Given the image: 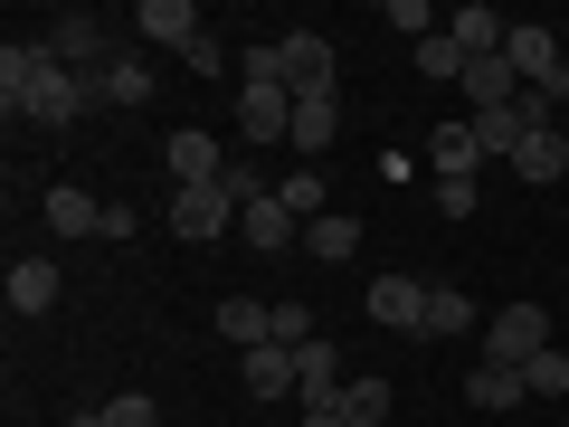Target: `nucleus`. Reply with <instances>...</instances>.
I'll return each mask as SVG.
<instances>
[{
	"mask_svg": "<svg viewBox=\"0 0 569 427\" xmlns=\"http://www.w3.org/2000/svg\"><path fill=\"white\" fill-rule=\"evenodd\" d=\"M295 399H305V408H332V399H342V361H332V332L295 351Z\"/></svg>",
	"mask_w": 569,
	"mask_h": 427,
	"instance_id": "16",
	"label": "nucleus"
},
{
	"mask_svg": "<svg viewBox=\"0 0 569 427\" xmlns=\"http://www.w3.org/2000/svg\"><path fill=\"white\" fill-rule=\"evenodd\" d=\"M427 295L437 285H418V276H380L370 285V324L380 332H427Z\"/></svg>",
	"mask_w": 569,
	"mask_h": 427,
	"instance_id": "9",
	"label": "nucleus"
},
{
	"mask_svg": "<svg viewBox=\"0 0 569 427\" xmlns=\"http://www.w3.org/2000/svg\"><path fill=\"white\" fill-rule=\"evenodd\" d=\"M104 105H152V58H114L104 67Z\"/></svg>",
	"mask_w": 569,
	"mask_h": 427,
	"instance_id": "26",
	"label": "nucleus"
},
{
	"mask_svg": "<svg viewBox=\"0 0 569 427\" xmlns=\"http://www.w3.org/2000/svg\"><path fill=\"white\" fill-rule=\"evenodd\" d=\"M247 361V389H257V399H295V351L284 342H257V351H238Z\"/></svg>",
	"mask_w": 569,
	"mask_h": 427,
	"instance_id": "21",
	"label": "nucleus"
},
{
	"mask_svg": "<svg viewBox=\"0 0 569 427\" xmlns=\"http://www.w3.org/2000/svg\"><path fill=\"white\" fill-rule=\"evenodd\" d=\"M437 219H475V181H437Z\"/></svg>",
	"mask_w": 569,
	"mask_h": 427,
	"instance_id": "34",
	"label": "nucleus"
},
{
	"mask_svg": "<svg viewBox=\"0 0 569 427\" xmlns=\"http://www.w3.org/2000/svg\"><path fill=\"white\" fill-rule=\"evenodd\" d=\"M181 67H190V77H228V48H219V39H200V48H190Z\"/></svg>",
	"mask_w": 569,
	"mask_h": 427,
	"instance_id": "35",
	"label": "nucleus"
},
{
	"mask_svg": "<svg viewBox=\"0 0 569 427\" xmlns=\"http://www.w3.org/2000/svg\"><path fill=\"white\" fill-rule=\"evenodd\" d=\"M48 238H104V200L77 190V181H58L48 190Z\"/></svg>",
	"mask_w": 569,
	"mask_h": 427,
	"instance_id": "14",
	"label": "nucleus"
},
{
	"mask_svg": "<svg viewBox=\"0 0 569 427\" xmlns=\"http://www.w3.org/2000/svg\"><path fill=\"white\" fill-rule=\"evenodd\" d=\"M219 332H228L238 351L276 342V305H257V295H228V305H219Z\"/></svg>",
	"mask_w": 569,
	"mask_h": 427,
	"instance_id": "22",
	"label": "nucleus"
},
{
	"mask_svg": "<svg viewBox=\"0 0 569 427\" xmlns=\"http://www.w3.org/2000/svg\"><path fill=\"white\" fill-rule=\"evenodd\" d=\"M58 295H67L58 257H10V314H48Z\"/></svg>",
	"mask_w": 569,
	"mask_h": 427,
	"instance_id": "15",
	"label": "nucleus"
},
{
	"mask_svg": "<svg viewBox=\"0 0 569 427\" xmlns=\"http://www.w3.org/2000/svg\"><path fill=\"white\" fill-rule=\"evenodd\" d=\"M503 58H512V77H522V96L569 105V39H560V29H522V20H512Z\"/></svg>",
	"mask_w": 569,
	"mask_h": 427,
	"instance_id": "1",
	"label": "nucleus"
},
{
	"mask_svg": "<svg viewBox=\"0 0 569 427\" xmlns=\"http://www.w3.org/2000/svg\"><path fill=\"white\" fill-rule=\"evenodd\" d=\"M295 427H351V418H342V399H332V408H305Z\"/></svg>",
	"mask_w": 569,
	"mask_h": 427,
	"instance_id": "36",
	"label": "nucleus"
},
{
	"mask_svg": "<svg viewBox=\"0 0 569 427\" xmlns=\"http://www.w3.org/2000/svg\"><path fill=\"white\" fill-rule=\"evenodd\" d=\"M96 427H162V399H152V389H114V399L96 408Z\"/></svg>",
	"mask_w": 569,
	"mask_h": 427,
	"instance_id": "25",
	"label": "nucleus"
},
{
	"mask_svg": "<svg viewBox=\"0 0 569 427\" xmlns=\"http://www.w3.org/2000/svg\"><path fill=\"white\" fill-rule=\"evenodd\" d=\"M219 190H228V200H238V209H247V200H266V190H276V181H266V171H257V162H228V171H219Z\"/></svg>",
	"mask_w": 569,
	"mask_h": 427,
	"instance_id": "33",
	"label": "nucleus"
},
{
	"mask_svg": "<svg viewBox=\"0 0 569 427\" xmlns=\"http://www.w3.org/2000/svg\"><path fill=\"white\" fill-rule=\"evenodd\" d=\"M389 29H408V39H437V29H447V20H437V10H427V0H389Z\"/></svg>",
	"mask_w": 569,
	"mask_h": 427,
	"instance_id": "32",
	"label": "nucleus"
},
{
	"mask_svg": "<svg viewBox=\"0 0 569 427\" xmlns=\"http://www.w3.org/2000/svg\"><path fill=\"white\" fill-rule=\"evenodd\" d=\"M550 351V314L541 305H503L485 324V351H475V361H503V370H522V361H541Z\"/></svg>",
	"mask_w": 569,
	"mask_h": 427,
	"instance_id": "3",
	"label": "nucleus"
},
{
	"mask_svg": "<svg viewBox=\"0 0 569 427\" xmlns=\"http://www.w3.org/2000/svg\"><path fill=\"white\" fill-rule=\"evenodd\" d=\"M560 123H569V105H560Z\"/></svg>",
	"mask_w": 569,
	"mask_h": 427,
	"instance_id": "37",
	"label": "nucleus"
},
{
	"mask_svg": "<svg viewBox=\"0 0 569 427\" xmlns=\"http://www.w3.org/2000/svg\"><path fill=\"white\" fill-rule=\"evenodd\" d=\"M133 29H142V39H152V48H181V58H190V48H200V39H209V29H200V10H190V0H142V10H133Z\"/></svg>",
	"mask_w": 569,
	"mask_h": 427,
	"instance_id": "11",
	"label": "nucleus"
},
{
	"mask_svg": "<svg viewBox=\"0 0 569 427\" xmlns=\"http://www.w3.org/2000/svg\"><path fill=\"white\" fill-rule=\"evenodd\" d=\"M228 228H238V200H228L219 181H200V190H171V238L209 247V238H228Z\"/></svg>",
	"mask_w": 569,
	"mask_h": 427,
	"instance_id": "5",
	"label": "nucleus"
},
{
	"mask_svg": "<svg viewBox=\"0 0 569 427\" xmlns=\"http://www.w3.org/2000/svg\"><path fill=\"white\" fill-rule=\"evenodd\" d=\"M427 162H437V181H475V171H485L475 123H437V133H427Z\"/></svg>",
	"mask_w": 569,
	"mask_h": 427,
	"instance_id": "17",
	"label": "nucleus"
},
{
	"mask_svg": "<svg viewBox=\"0 0 569 427\" xmlns=\"http://www.w3.org/2000/svg\"><path fill=\"white\" fill-rule=\"evenodd\" d=\"M418 77H427V86H466V48H456L447 29H437V39L418 48Z\"/></svg>",
	"mask_w": 569,
	"mask_h": 427,
	"instance_id": "27",
	"label": "nucleus"
},
{
	"mask_svg": "<svg viewBox=\"0 0 569 427\" xmlns=\"http://www.w3.org/2000/svg\"><path fill=\"white\" fill-rule=\"evenodd\" d=\"M466 399H475V408H522L531 389H522V370H503V361H475V380H466Z\"/></svg>",
	"mask_w": 569,
	"mask_h": 427,
	"instance_id": "23",
	"label": "nucleus"
},
{
	"mask_svg": "<svg viewBox=\"0 0 569 427\" xmlns=\"http://www.w3.org/2000/svg\"><path fill=\"white\" fill-rule=\"evenodd\" d=\"M389 408H399V399H389V380H342V418L351 427H389Z\"/></svg>",
	"mask_w": 569,
	"mask_h": 427,
	"instance_id": "24",
	"label": "nucleus"
},
{
	"mask_svg": "<svg viewBox=\"0 0 569 427\" xmlns=\"http://www.w3.org/2000/svg\"><path fill=\"white\" fill-rule=\"evenodd\" d=\"M48 67H58V58H48V39H10V48H0V96H10V115H20V105L39 96V77H48Z\"/></svg>",
	"mask_w": 569,
	"mask_h": 427,
	"instance_id": "12",
	"label": "nucleus"
},
{
	"mask_svg": "<svg viewBox=\"0 0 569 427\" xmlns=\"http://www.w3.org/2000/svg\"><path fill=\"white\" fill-rule=\"evenodd\" d=\"M305 257H313V266L361 257V219H351V209H323V219H305Z\"/></svg>",
	"mask_w": 569,
	"mask_h": 427,
	"instance_id": "18",
	"label": "nucleus"
},
{
	"mask_svg": "<svg viewBox=\"0 0 569 427\" xmlns=\"http://www.w3.org/2000/svg\"><path fill=\"white\" fill-rule=\"evenodd\" d=\"M96 96H104L96 77H77V67H48V77H39V96H29L20 115H29V123H77Z\"/></svg>",
	"mask_w": 569,
	"mask_h": 427,
	"instance_id": "8",
	"label": "nucleus"
},
{
	"mask_svg": "<svg viewBox=\"0 0 569 427\" xmlns=\"http://www.w3.org/2000/svg\"><path fill=\"white\" fill-rule=\"evenodd\" d=\"M238 238H247V247H266V257H284V247H305V219H295V209L266 190V200H247V209H238Z\"/></svg>",
	"mask_w": 569,
	"mask_h": 427,
	"instance_id": "10",
	"label": "nucleus"
},
{
	"mask_svg": "<svg viewBox=\"0 0 569 427\" xmlns=\"http://www.w3.org/2000/svg\"><path fill=\"white\" fill-rule=\"evenodd\" d=\"M332 133H342V86H305V96H295V133H284V142H295V152L323 171Z\"/></svg>",
	"mask_w": 569,
	"mask_h": 427,
	"instance_id": "6",
	"label": "nucleus"
},
{
	"mask_svg": "<svg viewBox=\"0 0 569 427\" xmlns=\"http://www.w3.org/2000/svg\"><path fill=\"white\" fill-rule=\"evenodd\" d=\"M466 105H475V115H493V105H522L512 58H475V67H466Z\"/></svg>",
	"mask_w": 569,
	"mask_h": 427,
	"instance_id": "20",
	"label": "nucleus"
},
{
	"mask_svg": "<svg viewBox=\"0 0 569 427\" xmlns=\"http://www.w3.org/2000/svg\"><path fill=\"white\" fill-rule=\"evenodd\" d=\"M48 58H58V67H77V77H96V86H104V67H114L123 48L104 39V20H96V10H67V20H48Z\"/></svg>",
	"mask_w": 569,
	"mask_h": 427,
	"instance_id": "2",
	"label": "nucleus"
},
{
	"mask_svg": "<svg viewBox=\"0 0 569 427\" xmlns=\"http://www.w3.org/2000/svg\"><path fill=\"white\" fill-rule=\"evenodd\" d=\"M276 77H284V96H305V86H342L332 39H323V29H284V39H276Z\"/></svg>",
	"mask_w": 569,
	"mask_h": 427,
	"instance_id": "4",
	"label": "nucleus"
},
{
	"mask_svg": "<svg viewBox=\"0 0 569 427\" xmlns=\"http://www.w3.org/2000/svg\"><path fill=\"white\" fill-rule=\"evenodd\" d=\"M276 200L295 209V219H323V171L305 162V171H295V181H276Z\"/></svg>",
	"mask_w": 569,
	"mask_h": 427,
	"instance_id": "29",
	"label": "nucleus"
},
{
	"mask_svg": "<svg viewBox=\"0 0 569 427\" xmlns=\"http://www.w3.org/2000/svg\"><path fill=\"white\" fill-rule=\"evenodd\" d=\"M522 389H531V399H569V351L550 342L541 361H522Z\"/></svg>",
	"mask_w": 569,
	"mask_h": 427,
	"instance_id": "28",
	"label": "nucleus"
},
{
	"mask_svg": "<svg viewBox=\"0 0 569 427\" xmlns=\"http://www.w3.org/2000/svg\"><path fill=\"white\" fill-rule=\"evenodd\" d=\"M512 171H522V181H569V123H541V133L512 152Z\"/></svg>",
	"mask_w": 569,
	"mask_h": 427,
	"instance_id": "19",
	"label": "nucleus"
},
{
	"mask_svg": "<svg viewBox=\"0 0 569 427\" xmlns=\"http://www.w3.org/2000/svg\"><path fill=\"white\" fill-rule=\"evenodd\" d=\"M162 171H171V190H200V181H219V171H228V152H219V133H200V123H171Z\"/></svg>",
	"mask_w": 569,
	"mask_h": 427,
	"instance_id": "7",
	"label": "nucleus"
},
{
	"mask_svg": "<svg viewBox=\"0 0 569 427\" xmlns=\"http://www.w3.org/2000/svg\"><path fill=\"white\" fill-rule=\"evenodd\" d=\"M447 39L466 48V67H475V58H503L512 20H503V10H485V0H466V10H456V20H447Z\"/></svg>",
	"mask_w": 569,
	"mask_h": 427,
	"instance_id": "13",
	"label": "nucleus"
},
{
	"mask_svg": "<svg viewBox=\"0 0 569 427\" xmlns=\"http://www.w3.org/2000/svg\"><path fill=\"white\" fill-rule=\"evenodd\" d=\"M427 332H475V305L456 295V285H437V295H427Z\"/></svg>",
	"mask_w": 569,
	"mask_h": 427,
	"instance_id": "30",
	"label": "nucleus"
},
{
	"mask_svg": "<svg viewBox=\"0 0 569 427\" xmlns=\"http://www.w3.org/2000/svg\"><path fill=\"white\" fill-rule=\"evenodd\" d=\"M276 342H284V351L323 342V324H313V305H276Z\"/></svg>",
	"mask_w": 569,
	"mask_h": 427,
	"instance_id": "31",
	"label": "nucleus"
}]
</instances>
